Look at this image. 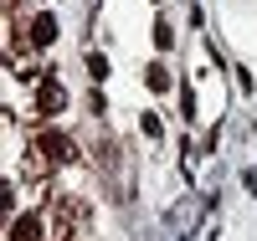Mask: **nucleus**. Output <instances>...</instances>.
Listing matches in <instances>:
<instances>
[{"label":"nucleus","instance_id":"nucleus-3","mask_svg":"<svg viewBox=\"0 0 257 241\" xmlns=\"http://www.w3.org/2000/svg\"><path fill=\"white\" fill-rule=\"evenodd\" d=\"M26 36H31V52H47L52 41H57V16H31V26H26Z\"/></svg>","mask_w":257,"mask_h":241},{"label":"nucleus","instance_id":"nucleus-4","mask_svg":"<svg viewBox=\"0 0 257 241\" xmlns=\"http://www.w3.org/2000/svg\"><path fill=\"white\" fill-rule=\"evenodd\" d=\"M62 108H67V93H62V87L47 77V82L36 87V113H62Z\"/></svg>","mask_w":257,"mask_h":241},{"label":"nucleus","instance_id":"nucleus-2","mask_svg":"<svg viewBox=\"0 0 257 241\" xmlns=\"http://www.w3.org/2000/svg\"><path fill=\"white\" fill-rule=\"evenodd\" d=\"M11 241H47V210H21L11 221Z\"/></svg>","mask_w":257,"mask_h":241},{"label":"nucleus","instance_id":"nucleus-1","mask_svg":"<svg viewBox=\"0 0 257 241\" xmlns=\"http://www.w3.org/2000/svg\"><path fill=\"white\" fill-rule=\"evenodd\" d=\"M36 154L47 164H77V144L67 134H57V128H41L36 134Z\"/></svg>","mask_w":257,"mask_h":241},{"label":"nucleus","instance_id":"nucleus-6","mask_svg":"<svg viewBox=\"0 0 257 241\" xmlns=\"http://www.w3.org/2000/svg\"><path fill=\"white\" fill-rule=\"evenodd\" d=\"M144 82H149V93H170V72L160 67V62H155V67L144 72Z\"/></svg>","mask_w":257,"mask_h":241},{"label":"nucleus","instance_id":"nucleus-8","mask_svg":"<svg viewBox=\"0 0 257 241\" xmlns=\"http://www.w3.org/2000/svg\"><path fill=\"white\" fill-rule=\"evenodd\" d=\"M88 72H93V77H98V82H103V77H108V62H103V57H98V52H93V57H88Z\"/></svg>","mask_w":257,"mask_h":241},{"label":"nucleus","instance_id":"nucleus-5","mask_svg":"<svg viewBox=\"0 0 257 241\" xmlns=\"http://www.w3.org/2000/svg\"><path fill=\"white\" fill-rule=\"evenodd\" d=\"M155 47H160V52H170V47H175V26H170L165 16L155 21Z\"/></svg>","mask_w":257,"mask_h":241},{"label":"nucleus","instance_id":"nucleus-7","mask_svg":"<svg viewBox=\"0 0 257 241\" xmlns=\"http://www.w3.org/2000/svg\"><path fill=\"white\" fill-rule=\"evenodd\" d=\"M139 123H144V134H149V139H160V134H165V123H160V118H155V113H144V118H139Z\"/></svg>","mask_w":257,"mask_h":241}]
</instances>
